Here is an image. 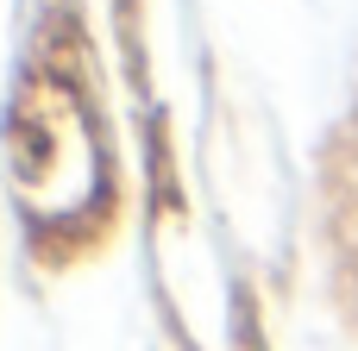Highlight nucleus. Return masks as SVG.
<instances>
[]
</instances>
